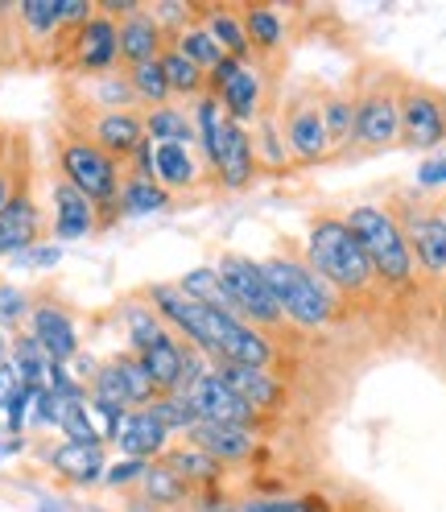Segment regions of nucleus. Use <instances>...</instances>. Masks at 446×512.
<instances>
[{
	"mask_svg": "<svg viewBox=\"0 0 446 512\" xmlns=\"http://www.w3.org/2000/svg\"><path fill=\"white\" fill-rule=\"evenodd\" d=\"M306 265L323 277L331 290L343 298V302H372L380 298L385 290H380V281L368 265V256L360 248V240L352 236V228H347V219L335 215V211H323L310 219V232H306Z\"/></svg>",
	"mask_w": 446,
	"mask_h": 512,
	"instance_id": "nucleus-1",
	"label": "nucleus"
},
{
	"mask_svg": "<svg viewBox=\"0 0 446 512\" xmlns=\"http://www.w3.org/2000/svg\"><path fill=\"white\" fill-rule=\"evenodd\" d=\"M261 269H265V281H269L277 306L302 331L331 327L335 318L343 314V306H347L331 285L306 265V256H298L294 248H277L273 256L261 261Z\"/></svg>",
	"mask_w": 446,
	"mask_h": 512,
	"instance_id": "nucleus-2",
	"label": "nucleus"
},
{
	"mask_svg": "<svg viewBox=\"0 0 446 512\" xmlns=\"http://www.w3.org/2000/svg\"><path fill=\"white\" fill-rule=\"evenodd\" d=\"M347 219V228H352V236L360 240L364 256H368V265L380 281V290L385 294H405L418 285V265H413V252L405 244V232H401V223L389 207H380V203H360L352 211H343Z\"/></svg>",
	"mask_w": 446,
	"mask_h": 512,
	"instance_id": "nucleus-3",
	"label": "nucleus"
},
{
	"mask_svg": "<svg viewBox=\"0 0 446 512\" xmlns=\"http://www.w3.org/2000/svg\"><path fill=\"white\" fill-rule=\"evenodd\" d=\"M58 178L71 182L87 203H95L100 211V228L120 215L116 199H120V182H124V166L116 157H108L95 141H87L79 128H67L58 137Z\"/></svg>",
	"mask_w": 446,
	"mask_h": 512,
	"instance_id": "nucleus-4",
	"label": "nucleus"
},
{
	"mask_svg": "<svg viewBox=\"0 0 446 512\" xmlns=\"http://www.w3.org/2000/svg\"><path fill=\"white\" fill-rule=\"evenodd\" d=\"M215 273L223 277V285H228L232 298L240 302L244 323H252L257 331H265L269 339L290 327V318H285V310L277 306L269 281H265L261 261H252V256H244V252H223L219 265H215Z\"/></svg>",
	"mask_w": 446,
	"mask_h": 512,
	"instance_id": "nucleus-5",
	"label": "nucleus"
},
{
	"mask_svg": "<svg viewBox=\"0 0 446 512\" xmlns=\"http://www.w3.org/2000/svg\"><path fill=\"white\" fill-rule=\"evenodd\" d=\"M356 95V149L376 153L393 149L401 141V79L389 71H376L368 83L352 87Z\"/></svg>",
	"mask_w": 446,
	"mask_h": 512,
	"instance_id": "nucleus-6",
	"label": "nucleus"
},
{
	"mask_svg": "<svg viewBox=\"0 0 446 512\" xmlns=\"http://www.w3.org/2000/svg\"><path fill=\"white\" fill-rule=\"evenodd\" d=\"M207 91L219 100L223 116L236 120V124H257L277 100L265 87V71L257 62H240V58H223L219 67L207 75Z\"/></svg>",
	"mask_w": 446,
	"mask_h": 512,
	"instance_id": "nucleus-7",
	"label": "nucleus"
},
{
	"mask_svg": "<svg viewBox=\"0 0 446 512\" xmlns=\"http://www.w3.org/2000/svg\"><path fill=\"white\" fill-rule=\"evenodd\" d=\"M277 120H281V137H285V149H290L294 162L318 166V162H327V157L335 153L318 91L302 87V91L290 95V100H281L277 104Z\"/></svg>",
	"mask_w": 446,
	"mask_h": 512,
	"instance_id": "nucleus-8",
	"label": "nucleus"
},
{
	"mask_svg": "<svg viewBox=\"0 0 446 512\" xmlns=\"http://www.w3.org/2000/svg\"><path fill=\"white\" fill-rule=\"evenodd\" d=\"M405 232V244L413 252V265L426 281H446V211L442 207H413L397 203L389 207Z\"/></svg>",
	"mask_w": 446,
	"mask_h": 512,
	"instance_id": "nucleus-9",
	"label": "nucleus"
},
{
	"mask_svg": "<svg viewBox=\"0 0 446 512\" xmlns=\"http://www.w3.org/2000/svg\"><path fill=\"white\" fill-rule=\"evenodd\" d=\"M62 62H67V71H75L83 79L116 71V62H120V25H116V17L95 9V17L87 25L71 29V38H62Z\"/></svg>",
	"mask_w": 446,
	"mask_h": 512,
	"instance_id": "nucleus-10",
	"label": "nucleus"
},
{
	"mask_svg": "<svg viewBox=\"0 0 446 512\" xmlns=\"http://www.w3.org/2000/svg\"><path fill=\"white\" fill-rule=\"evenodd\" d=\"M401 145L409 149H438L446 141V95L426 87V83H413L401 79Z\"/></svg>",
	"mask_w": 446,
	"mask_h": 512,
	"instance_id": "nucleus-11",
	"label": "nucleus"
},
{
	"mask_svg": "<svg viewBox=\"0 0 446 512\" xmlns=\"http://www.w3.org/2000/svg\"><path fill=\"white\" fill-rule=\"evenodd\" d=\"M203 157L223 190H244L257 178V153H252V133L236 120H223L219 133L203 145Z\"/></svg>",
	"mask_w": 446,
	"mask_h": 512,
	"instance_id": "nucleus-12",
	"label": "nucleus"
},
{
	"mask_svg": "<svg viewBox=\"0 0 446 512\" xmlns=\"http://www.w3.org/2000/svg\"><path fill=\"white\" fill-rule=\"evenodd\" d=\"M186 401H190V409L199 413V422H215V426H244V430H265L269 422L261 418L257 409H252L248 401H240L228 384L219 380V372H203L195 384H190V389L182 393Z\"/></svg>",
	"mask_w": 446,
	"mask_h": 512,
	"instance_id": "nucleus-13",
	"label": "nucleus"
},
{
	"mask_svg": "<svg viewBox=\"0 0 446 512\" xmlns=\"http://www.w3.org/2000/svg\"><path fill=\"white\" fill-rule=\"evenodd\" d=\"M211 372H219V380L228 384V389H232L240 401H248L252 409H257L265 422L281 418V413L290 409V389H285L281 372H269V368H244V364H228V360L211 364Z\"/></svg>",
	"mask_w": 446,
	"mask_h": 512,
	"instance_id": "nucleus-14",
	"label": "nucleus"
},
{
	"mask_svg": "<svg viewBox=\"0 0 446 512\" xmlns=\"http://www.w3.org/2000/svg\"><path fill=\"white\" fill-rule=\"evenodd\" d=\"M42 244V207L29 190V178L17 186V195L0 211V256H21Z\"/></svg>",
	"mask_w": 446,
	"mask_h": 512,
	"instance_id": "nucleus-15",
	"label": "nucleus"
},
{
	"mask_svg": "<svg viewBox=\"0 0 446 512\" xmlns=\"http://www.w3.org/2000/svg\"><path fill=\"white\" fill-rule=\"evenodd\" d=\"M79 133L87 141H95L108 157H116V162L124 166L129 157L141 149L145 141V124H141V112H95L91 120L75 124Z\"/></svg>",
	"mask_w": 446,
	"mask_h": 512,
	"instance_id": "nucleus-16",
	"label": "nucleus"
},
{
	"mask_svg": "<svg viewBox=\"0 0 446 512\" xmlns=\"http://www.w3.org/2000/svg\"><path fill=\"white\" fill-rule=\"evenodd\" d=\"M29 335H34L42 343V351L54 360V364H71L83 343H79V327L67 306L58 302H38L34 310H29Z\"/></svg>",
	"mask_w": 446,
	"mask_h": 512,
	"instance_id": "nucleus-17",
	"label": "nucleus"
},
{
	"mask_svg": "<svg viewBox=\"0 0 446 512\" xmlns=\"http://www.w3.org/2000/svg\"><path fill=\"white\" fill-rule=\"evenodd\" d=\"M50 199H54V240L71 244V240H87L91 232H100V211H95V203H87L71 182L54 178Z\"/></svg>",
	"mask_w": 446,
	"mask_h": 512,
	"instance_id": "nucleus-18",
	"label": "nucleus"
},
{
	"mask_svg": "<svg viewBox=\"0 0 446 512\" xmlns=\"http://www.w3.org/2000/svg\"><path fill=\"white\" fill-rule=\"evenodd\" d=\"M186 442H195L199 451H207L215 463H248L252 455L261 451L257 430H244V426H215V422H199L195 430L186 434Z\"/></svg>",
	"mask_w": 446,
	"mask_h": 512,
	"instance_id": "nucleus-19",
	"label": "nucleus"
},
{
	"mask_svg": "<svg viewBox=\"0 0 446 512\" xmlns=\"http://www.w3.org/2000/svg\"><path fill=\"white\" fill-rule=\"evenodd\" d=\"M116 25H120V62H124V67L162 58V50L170 46V38L162 34V25L153 21L149 9H133L129 17H120Z\"/></svg>",
	"mask_w": 446,
	"mask_h": 512,
	"instance_id": "nucleus-20",
	"label": "nucleus"
},
{
	"mask_svg": "<svg viewBox=\"0 0 446 512\" xmlns=\"http://www.w3.org/2000/svg\"><path fill=\"white\" fill-rule=\"evenodd\" d=\"M50 471L71 488H91V484H104V446H79V442H62L50 451Z\"/></svg>",
	"mask_w": 446,
	"mask_h": 512,
	"instance_id": "nucleus-21",
	"label": "nucleus"
},
{
	"mask_svg": "<svg viewBox=\"0 0 446 512\" xmlns=\"http://www.w3.org/2000/svg\"><path fill=\"white\" fill-rule=\"evenodd\" d=\"M120 459H141V463H157L166 451H170V430L166 426H157L149 418V409H133L129 418H124L120 426Z\"/></svg>",
	"mask_w": 446,
	"mask_h": 512,
	"instance_id": "nucleus-22",
	"label": "nucleus"
},
{
	"mask_svg": "<svg viewBox=\"0 0 446 512\" xmlns=\"http://www.w3.org/2000/svg\"><path fill=\"white\" fill-rule=\"evenodd\" d=\"M153 182L162 190H195L203 182L199 157L190 153V145H153Z\"/></svg>",
	"mask_w": 446,
	"mask_h": 512,
	"instance_id": "nucleus-23",
	"label": "nucleus"
},
{
	"mask_svg": "<svg viewBox=\"0 0 446 512\" xmlns=\"http://www.w3.org/2000/svg\"><path fill=\"white\" fill-rule=\"evenodd\" d=\"M240 21H244L252 58L277 54V50L285 46V38H290V25H285L281 9H273V5H244V9H240Z\"/></svg>",
	"mask_w": 446,
	"mask_h": 512,
	"instance_id": "nucleus-24",
	"label": "nucleus"
},
{
	"mask_svg": "<svg viewBox=\"0 0 446 512\" xmlns=\"http://www.w3.org/2000/svg\"><path fill=\"white\" fill-rule=\"evenodd\" d=\"M145 364V372L153 376L157 393H182V372H186V343L178 335L157 339L149 351L137 356Z\"/></svg>",
	"mask_w": 446,
	"mask_h": 512,
	"instance_id": "nucleus-25",
	"label": "nucleus"
},
{
	"mask_svg": "<svg viewBox=\"0 0 446 512\" xmlns=\"http://www.w3.org/2000/svg\"><path fill=\"white\" fill-rule=\"evenodd\" d=\"M195 21L215 38V46L228 54V58H240V62H252V46H248V34H244V21H240V9H195Z\"/></svg>",
	"mask_w": 446,
	"mask_h": 512,
	"instance_id": "nucleus-26",
	"label": "nucleus"
},
{
	"mask_svg": "<svg viewBox=\"0 0 446 512\" xmlns=\"http://www.w3.org/2000/svg\"><path fill=\"white\" fill-rule=\"evenodd\" d=\"M178 290L186 294V298H195V302H203V306H211V310H223V314H236V318H244L240 314V302L232 298V290L223 285V277L215 273V265H199V269H186L178 281Z\"/></svg>",
	"mask_w": 446,
	"mask_h": 512,
	"instance_id": "nucleus-27",
	"label": "nucleus"
},
{
	"mask_svg": "<svg viewBox=\"0 0 446 512\" xmlns=\"http://www.w3.org/2000/svg\"><path fill=\"white\" fill-rule=\"evenodd\" d=\"M162 463H166L178 479H186L190 488H215L219 479H223V463H215L207 451H199L195 442H178V446H170V451L162 455Z\"/></svg>",
	"mask_w": 446,
	"mask_h": 512,
	"instance_id": "nucleus-28",
	"label": "nucleus"
},
{
	"mask_svg": "<svg viewBox=\"0 0 446 512\" xmlns=\"http://www.w3.org/2000/svg\"><path fill=\"white\" fill-rule=\"evenodd\" d=\"M318 100H323V120H327V133H331L335 153L352 149L356 145V95H352V87L318 91Z\"/></svg>",
	"mask_w": 446,
	"mask_h": 512,
	"instance_id": "nucleus-29",
	"label": "nucleus"
},
{
	"mask_svg": "<svg viewBox=\"0 0 446 512\" xmlns=\"http://www.w3.org/2000/svg\"><path fill=\"white\" fill-rule=\"evenodd\" d=\"M174 203L170 190H162L153 178H133V174H124L120 182V199H116V211L124 219H145V215H157V211H166Z\"/></svg>",
	"mask_w": 446,
	"mask_h": 512,
	"instance_id": "nucleus-30",
	"label": "nucleus"
},
{
	"mask_svg": "<svg viewBox=\"0 0 446 512\" xmlns=\"http://www.w3.org/2000/svg\"><path fill=\"white\" fill-rule=\"evenodd\" d=\"M9 364L17 372V380L25 384V389H46V376H50V356L42 351V343L29 335V331H17L9 339Z\"/></svg>",
	"mask_w": 446,
	"mask_h": 512,
	"instance_id": "nucleus-31",
	"label": "nucleus"
},
{
	"mask_svg": "<svg viewBox=\"0 0 446 512\" xmlns=\"http://www.w3.org/2000/svg\"><path fill=\"white\" fill-rule=\"evenodd\" d=\"M141 124H145V137H149L153 145H195V141H199V137H195V120H190L182 108H174V104L149 108V112L141 116Z\"/></svg>",
	"mask_w": 446,
	"mask_h": 512,
	"instance_id": "nucleus-32",
	"label": "nucleus"
},
{
	"mask_svg": "<svg viewBox=\"0 0 446 512\" xmlns=\"http://www.w3.org/2000/svg\"><path fill=\"white\" fill-rule=\"evenodd\" d=\"M252 153H257V170H281V166H290L294 157L290 149H285V137H281V120H277V104L252 124Z\"/></svg>",
	"mask_w": 446,
	"mask_h": 512,
	"instance_id": "nucleus-33",
	"label": "nucleus"
},
{
	"mask_svg": "<svg viewBox=\"0 0 446 512\" xmlns=\"http://www.w3.org/2000/svg\"><path fill=\"white\" fill-rule=\"evenodd\" d=\"M83 100L91 108H100V112H133L137 95H133L129 79H124L120 71H108V75H95V79L83 83Z\"/></svg>",
	"mask_w": 446,
	"mask_h": 512,
	"instance_id": "nucleus-34",
	"label": "nucleus"
},
{
	"mask_svg": "<svg viewBox=\"0 0 446 512\" xmlns=\"http://www.w3.org/2000/svg\"><path fill=\"white\" fill-rule=\"evenodd\" d=\"M141 488H145V500H153L157 508H178V504H190L195 500V488L186 484V479H178L162 459L149 463L145 479H141Z\"/></svg>",
	"mask_w": 446,
	"mask_h": 512,
	"instance_id": "nucleus-35",
	"label": "nucleus"
},
{
	"mask_svg": "<svg viewBox=\"0 0 446 512\" xmlns=\"http://www.w3.org/2000/svg\"><path fill=\"white\" fill-rule=\"evenodd\" d=\"M112 368L120 372V384H124V393H129V405L133 409H149L157 397V384H153V376L145 372V364L133 356V351H120V356H112Z\"/></svg>",
	"mask_w": 446,
	"mask_h": 512,
	"instance_id": "nucleus-36",
	"label": "nucleus"
},
{
	"mask_svg": "<svg viewBox=\"0 0 446 512\" xmlns=\"http://www.w3.org/2000/svg\"><path fill=\"white\" fill-rule=\"evenodd\" d=\"M124 79H129V87H133V95L141 104H149V108H166L170 104V83H166V71H162V58L124 67Z\"/></svg>",
	"mask_w": 446,
	"mask_h": 512,
	"instance_id": "nucleus-37",
	"label": "nucleus"
},
{
	"mask_svg": "<svg viewBox=\"0 0 446 512\" xmlns=\"http://www.w3.org/2000/svg\"><path fill=\"white\" fill-rule=\"evenodd\" d=\"M124 327H129V351L133 356H141V351H149L157 339H166V323L157 318V310L149 302H129L124 306Z\"/></svg>",
	"mask_w": 446,
	"mask_h": 512,
	"instance_id": "nucleus-38",
	"label": "nucleus"
},
{
	"mask_svg": "<svg viewBox=\"0 0 446 512\" xmlns=\"http://www.w3.org/2000/svg\"><path fill=\"white\" fill-rule=\"evenodd\" d=\"M170 46H174L182 58H190V62H195L199 71H207V75L219 67L223 58H228V54H223V50L215 46V38L207 34V29H203L199 21H195V25H186L182 34H174V38H170Z\"/></svg>",
	"mask_w": 446,
	"mask_h": 512,
	"instance_id": "nucleus-39",
	"label": "nucleus"
},
{
	"mask_svg": "<svg viewBox=\"0 0 446 512\" xmlns=\"http://www.w3.org/2000/svg\"><path fill=\"white\" fill-rule=\"evenodd\" d=\"M17 21L29 34V42H50L62 34V13L58 0H21L17 5Z\"/></svg>",
	"mask_w": 446,
	"mask_h": 512,
	"instance_id": "nucleus-40",
	"label": "nucleus"
},
{
	"mask_svg": "<svg viewBox=\"0 0 446 512\" xmlns=\"http://www.w3.org/2000/svg\"><path fill=\"white\" fill-rule=\"evenodd\" d=\"M162 71H166V83H170V95H190V100H199L207 95V71H199L190 58H182L174 46L162 50Z\"/></svg>",
	"mask_w": 446,
	"mask_h": 512,
	"instance_id": "nucleus-41",
	"label": "nucleus"
},
{
	"mask_svg": "<svg viewBox=\"0 0 446 512\" xmlns=\"http://www.w3.org/2000/svg\"><path fill=\"white\" fill-rule=\"evenodd\" d=\"M232 512H331V500L323 492H302V496H252L240 500Z\"/></svg>",
	"mask_w": 446,
	"mask_h": 512,
	"instance_id": "nucleus-42",
	"label": "nucleus"
},
{
	"mask_svg": "<svg viewBox=\"0 0 446 512\" xmlns=\"http://www.w3.org/2000/svg\"><path fill=\"white\" fill-rule=\"evenodd\" d=\"M149 418L157 422V426H166L170 430V438L174 434H190V430H195L199 426V413L195 409H190V401L182 397V393H162V397H157L153 405H149Z\"/></svg>",
	"mask_w": 446,
	"mask_h": 512,
	"instance_id": "nucleus-43",
	"label": "nucleus"
},
{
	"mask_svg": "<svg viewBox=\"0 0 446 512\" xmlns=\"http://www.w3.org/2000/svg\"><path fill=\"white\" fill-rule=\"evenodd\" d=\"M58 434H67V442H79V446H104L100 430H95V422H91L87 401H62Z\"/></svg>",
	"mask_w": 446,
	"mask_h": 512,
	"instance_id": "nucleus-44",
	"label": "nucleus"
},
{
	"mask_svg": "<svg viewBox=\"0 0 446 512\" xmlns=\"http://www.w3.org/2000/svg\"><path fill=\"white\" fill-rule=\"evenodd\" d=\"M29 294L17 290V285L0 281V331H17L21 323H29Z\"/></svg>",
	"mask_w": 446,
	"mask_h": 512,
	"instance_id": "nucleus-45",
	"label": "nucleus"
},
{
	"mask_svg": "<svg viewBox=\"0 0 446 512\" xmlns=\"http://www.w3.org/2000/svg\"><path fill=\"white\" fill-rule=\"evenodd\" d=\"M17 149V145H13ZM9 145H0V211H5V203L17 195V186L29 178L25 162H17V153Z\"/></svg>",
	"mask_w": 446,
	"mask_h": 512,
	"instance_id": "nucleus-46",
	"label": "nucleus"
},
{
	"mask_svg": "<svg viewBox=\"0 0 446 512\" xmlns=\"http://www.w3.org/2000/svg\"><path fill=\"white\" fill-rule=\"evenodd\" d=\"M145 471H149V463H141V459H116L104 471V484L108 488H129V484H141Z\"/></svg>",
	"mask_w": 446,
	"mask_h": 512,
	"instance_id": "nucleus-47",
	"label": "nucleus"
},
{
	"mask_svg": "<svg viewBox=\"0 0 446 512\" xmlns=\"http://www.w3.org/2000/svg\"><path fill=\"white\" fill-rule=\"evenodd\" d=\"M58 413H62V401L50 393V389H38L34 401H29V426H58Z\"/></svg>",
	"mask_w": 446,
	"mask_h": 512,
	"instance_id": "nucleus-48",
	"label": "nucleus"
},
{
	"mask_svg": "<svg viewBox=\"0 0 446 512\" xmlns=\"http://www.w3.org/2000/svg\"><path fill=\"white\" fill-rule=\"evenodd\" d=\"M58 256H62L58 244H34L29 252L17 256V265H29V269H54V265H58Z\"/></svg>",
	"mask_w": 446,
	"mask_h": 512,
	"instance_id": "nucleus-49",
	"label": "nucleus"
},
{
	"mask_svg": "<svg viewBox=\"0 0 446 512\" xmlns=\"http://www.w3.org/2000/svg\"><path fill=\"white\" fill-rule=\"evenodd\" d=\"M418 186H426V190L446 186V157H430V162L418 166Z\"/></svg>",
	"mask_w": 446,
	"mask_h": 512,
	"instance_id": "nucleus-50",
	"label": "nucleus"
},
{
	"mask_svg": "<svg viewBox=\"0 0 446 512\" xmlns=\"http://www.w3.org/2000/svg\"><path fill=\"white\" fill-rule=\"evenodd\" d=\"M21 389V380H17V372H13V364L5 360V364H0V409H5V401L13 397Z\"/></svg>",
	"mask_w": 446,
	"mask_h": 512,
	"instance_id": "nucleus-51",
	"label": "nucleus"
},
{
	"mask_svg": "<svg viewBox=\"0 0 446 512\" xmlns=\"http://www.w3.org/2000/svg\"><path fill=\"white\" fill-rule=\"evenodd\" d=\"M38 512H75L67 500H54V496H42L38 500Z\"/></svg>",
	"mask_w": 446,
	"mask_h": 512,
	"instance_id": "nucleus-52",
	"label": "nucleus"
},
{
	"mask_svg": "<svg viewBox=\"0 0 446 512\" xmlns=\"http://www.w3.org/2000/svg\"><path fill=\"white\" fill-rule=\"evenodd\" d=\"M17 451H25V438H9V442H0V459H9V455H17Z\"/></svg>",
	"mask_w": 446,
	"mask_h": 512,
	"instance_id": "nucleus-53",
	"label": "nucleus"
},
{
	"mask_svg": "<svg viewBox=\"0 0 446 512\" xmlns=\"http://www.w3.org/2000/svg\"><path fill=\"white\" fill-rule=\"evenodd\" d=\"M5 360H9V335L0 331V364H5Z\"/></svg>",
	"mask_w": 446,
	"mask_h": 512,
	"instance_id": "nucleus-54",
	"label": "nucleus"
},
{
	"mask_svg": "<svg viewBox=\"0 0 446 512\" xmlns=\"http://www.w3.org/2000/svg\"><path fill=\"white\" fill-rule=\"evenodd\" d=\"M442 318H446V281H442Z\"/></svg>",
	"mask_w": 446,
	"mask_h": 512,
	"instance_id": "nucleus-55",
	"label": "nucleus"
},
{
	"mask_svg": "<svg viewBox=\"0 0 446 512\" xmlns=\"http://www.w3.org/2000/svg\"><path fill=\"white\" fill-rule=\"evenodd\" d=\"M0 434H5V418H0Z\"/></svg>",
	"mask_w": 446,
	"mask_h": 512,
	"instance_id": "nucleus-56",
	"label": "nucleus"
}]
</instances>
